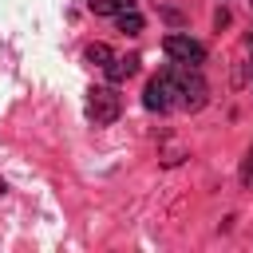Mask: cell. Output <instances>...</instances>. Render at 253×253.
Returning <instances> with one entry per match:
<instances>
[{
	"label": "cell",
	"mask_w": 253,
	"mask_h": 253,
	"mask_svg": "<svg viewBox=\"0 0 253 253\" xmlns=\"http://www.w3.org/2000/svg\"><path fill=\"white\" fill-rule=\"evenodd\" d=\"M170 79H174V95H178V103H182V107L198 111V107L206 103V83H202V75H198V71H190V67L182 63V67H174V71H170Z\"/></svg>",
	"instance_id": "6da1fadb"
},
{
	"label": "cell",
	"mask_w": 253,
	"mask_h": 253,
	"mask_svg": "<svg viewBox=\"0 0 253 253\" xmlns=\"http://www.w3.org/2000/svg\"><path fill=\"white\" fill-rule=\"evenodd\" d=\"M119 95L111 91V87H95L91 91V99H87V115L95 119V126H107V123H115L119 119Z\"/></svg>",
	"instance_id": "7a4b0ae2"
},
{
	"label": "cell",
	"mask_w": 253,
	"mask_h": 253,
	"mask_svg": "<svg viewBox=\"0 0 253 253\" xmlns=\"http://www.w3.org/2000/svg\"><path fill=\"white\" fill-rule=\"evenodd\" d=\"M162 51H166L174 63H186V67H198V63H202V55H206L198 40H190V36H178V32L162 40Z\"/></svg>",
	"instance_id": "3957f363"
},
{
	"label": "cell",
	"mask_w": 253,
	"mask_h": 253,
	"mask_svg": "<svg viewBox=\"0 0 253 253\" xmlns=\"http://www.w3.org/2000/svg\"><path fill=\"white\" fill-rule=\"evenodd\" d=\"M142 103H146L150 111H170V107L178 103V95H174V79H170V71H162V75H154V79L146 83V91H142Z\"/></svg>",
	"instance_id": "277c9868"
},
{
	"label": "cell",
	"mask_w": 253,
	"mask_h": 253,
	"mask_svg": "<svg viewBox=\"0 0 253 253\" xmlns=\"http://www.w3.org/2000/svg\"><path fill=\"white\" fill-rule=\"evenodd\" d=\"M134 67H138V59H119V55H111L107 75H111V79H126V75H134Z\"/></svg>",
	"instance_id": "5b68a950"
},
{
	"label": "cell",
	"mask_w": 253,
	"mask_h": 253,
	"mask_svg": "<svg viewBox=\"0 0 253 253\" xmlns=\"http://www.w3.org/2000/svg\"><path fill=\"white\" fill-rule=\"evenodd\" d=\"M115 20H119V28H123L126 36H134V32H142V16H138L134 8H123V12L115 16Z\"/></svg>",
	"instance_id": "8992f818"
},
{
	"label": "cell",
	"mask_w": 253,
	"mask_h": 253,
	"mask_svg": "<svg viewBox=\"0 0 253 253\" xmlns=\"http://www.w3.org/2000/svg\"><path fill=\"white\" fill-rule=\"evenodd\" d=\"M91 8H95V12H103V16H107V12H123V8H134V0H95V4H91Z\"/></svg>",
	"instance_id": "52a82bcc"
},
{
	"label": "cell",
	"mask_w": 253,
	"mask_h": 253,
	"mask_svg": "<svg viewBox=\"0 0 253 253\" xmlns=\"http://www.w3.org/2000/svg\"><path fill=\"white\" fill-rule=\"evenodd\" d=\"M87 59L107 67V63H111V47H107V43H95V47H87Z\"/></svg>",
	"instance_id": "ba28073f"
},
{
	"label": "cell",
	"mask_w": 253,
	"mask_h": 253,
	"mask_svg": "<svg viewBox=\"0 0 253 253\" xmlns=\"http://www.w3.org/2000/svg\"><path fill=\"white\" fill-rule=\"evenodd\" d=\"M241 182L253 190V146H249V158H245V170H241Z\"/></svg>",
	"instance_id": "9c48e42d"
},
{
	"label": "cell",
	"mask_w": 253,
	"mask_h": 253,
	"mask_svg": "<svg viewBox=\"0 0 253 253\" xmlns=\"http://www.w3.org/2000/svg\"><path fill=\"white\" fill-rule=\"evenodd\" d=\"M4 190H8V186H4V178H0V198H4Z\"/></svg>",
	"instance_id": "30bf717a"
}]
</instances>
